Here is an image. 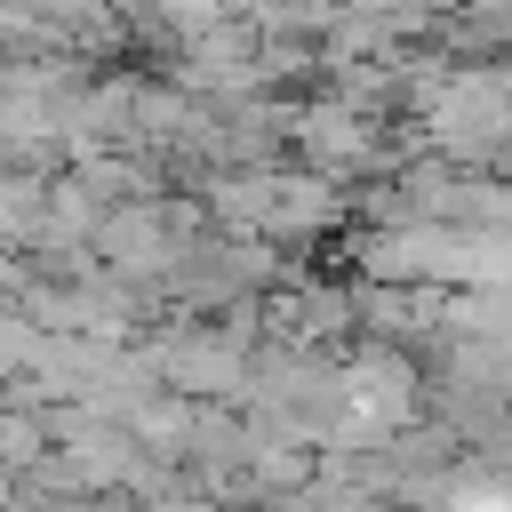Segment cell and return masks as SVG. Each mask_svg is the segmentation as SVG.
Wrapping results in <instances>:
<instances>
[{
    "instance_id": "cell-1",
    "label": "cell",
    "mask_w": 512,
    "mask_h": 512,
    "mask_svg": "<svg viewBox=\"0 0 512 512\" xmlns=\"http://www.w3.org/2000/svg\"><path fill=\"white\" fill-rule=\"evenodd\" d=\"M216 208L248 232H320L336 216V192H328V176H232L216 192Z\"/></svg>"
},
{
    "instance_id": "cell-2",
    "label": "cell",
    "mask_w": 512,
    "mask_h": 512,
    "mask_svg": "<svg viewBox=\"0 0 512 512\" xmlns=\"http://www.w3.org/2000/svg\"><path fill=\"white\" fill-rule=\"evenodd\" d=\"M296 144L312 160V176H352V168H376V120L352 104V96H328L296 120Z\"/></svg>"
},
{
    "instance_id": "cell-3",
    "label": "cell",
    "mask_w": 512,
    "mask_h": 512,
    "mask_svg": "<svg viewBox=\"0 0 512 512\" xmlns=\"http://www.w3.org/2000/svg\"><path fill=\"white\" fill-rule=\"evenodd\" d=\"M256 0H152V16L176 32V40H208V32H224V24H240Z\"/></svg>"
},
{
    "instance_id": "cell-4",
    "label": "cell",
    "mask_w": 512,
    "mask_h": 512,
    "mask_svg": "<svg viewBox=\"0 0 512 512\" xmlns=\"http://www.w3.org/2000/svg\"><path fill=\"white\" fill-rule=\"evenodd\" d=\"M32 448H40V424H32V416H0V456H8V464H24Z\"/></svg>"
}]
</instances>
